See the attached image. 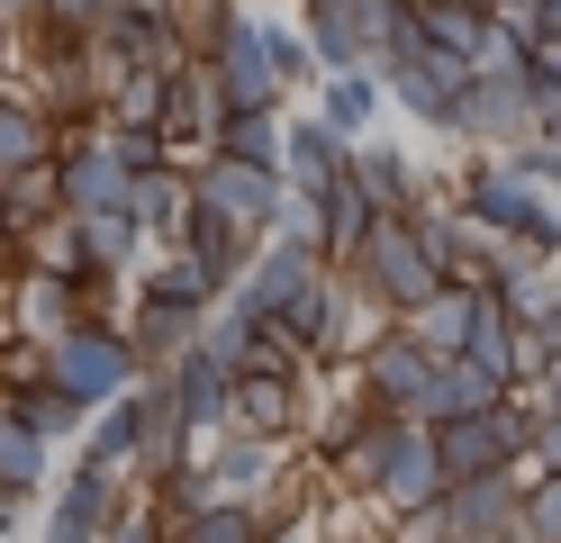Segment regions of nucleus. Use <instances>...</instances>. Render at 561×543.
Segmentation results:
<instances>
[{"label":"nucleus","instance_id":"32","mask_svg":"<svg viewBox=\"0 0 561 543\" xmlns=\"http://www.w3.org/2000/svg\"><path fill=\"white\" fill-rule=\"evenodd\" d=\"M55 217H64L55 163H27V172L0 181V227H10V236H37V227H55Z\"/></svg>","mask_w":561,"mask_h":543},{"label":"nucleus","instance_id":"15","mask_svg":"<svg viewBox=\"0 0 561 543\" xmlns=\"http://www.w3.org/2000/svg\"><path fill=\"white\" fill-rule=\"evenodd\" d=\"M254 245H263V236H244L236 217H218V208H208L199 191H191V208H182V227H172V253H191V263H199L208 281H218V299H227V290L244 281V263H254Z\"/></svg>","mask_w":561,"mask_h":543},{"label":"nucleus","instance_id":"38","mask_svg":"<svg viewBox=\"0 0 561 543\" xmlns=\"http://www.w3.org/2000/svg\"><path fill=\"white\" fill-rule=\"evenodd\" d=\"M118 0H46L37 10V46H91L100 27H110Z\"/></svg>","mask_w":561,"mask_h":543},{"label":"nucleus","instance_id":"40","mask_svg":"<svg viewBox=\"0 0 561 543\" xmlns=\"http://www.w3.org/2000/svg\"><path fill=\"white\" fill-rule=\"evenodd\" d=\"M516 534H525V543H561V480H525Z\"/></svg>","mask_w":561,"mask_h":543},{"label":"nucleus","instance_id":"41","mask_svg":"<svg viewBox=\"0 0 561 543\" xmlns=\"http://www.w3.org/2000/svg\"><path fill=\"white\" fill-rule=\"evenodd\" d=\"M100 145L127 163V172H154V163H172V145H163V127H100Z\"/></svg>","mask_w":561,"mask_h":543},{"label":"nucleus","instance_id":"42","mask_svg":"<svg viewBox=\"0 0 561 543\" xmlns=\"http://www.w3.org/2000/svg\"><path fill=\"white\" fill-rule=\"evenodd\" d=\"M525 480H561V408L535 398V444H525Z\"/></svg>","mask_w":561,"mask_h":543},{"label":"nucleus","instance_id":"46","mask_svg":"<svg viewBox=\"0 0 561 543\" xmlns=\"http://www.w3.org/2000/svg\"><path fill=\"white\" fill-rule=\"evenodd\" d=\"M525 389H535V398H543V408H561V353H552V362H543V372H535V381H525Z\"/></svg>","mask_w":561,"mask_h":543},{"label":"nucleus","instance_id":"19","mask_svg":"<svg viewBox=\"0 0 561 543\" xmlns=\"http://www.w3.org/2000/svg\"><path fill=\"white\" fill-rule=\"evenodd\" d=\"M462 353L480 362L489 381H535V362H525V336H516V317H507V299L489 281H471V336H462Z\"/></svg>","mask_w":561,"mask_h":543},{"label":"nucleus","instance_id":"27","mask_svg":"<svg viewBox=\"0 0 561 543\" xmlns=\"http://www.w3.org/2000/svg\"><path fill=\"white\" fill-rule=\"evenodd\" d=\"M46 480H55V444H46L37 426H19V417H10V398H0V498H19V507H27Z\"/></svg>","mask_w":561,"mask_h":543},{"label":"nucleus","instance_id":"29","mask_svg":"<svg viewBox=\"0 0 561 543\" xmlns=\"http://www.w3.org/2000/svg\"><path fill=\"white\" fill-rule=\"evenodd\" d=\"M380 109H390V91H380V72H327V82H318V118H327V127H335L344 145H363Z\"/></svg>","mask_w":561,"mask_h":543},{"label":"nucleus","instance_id":"5","mask_svg":"<svg viewBox=\"0 0 561 543\" xmlns=\"http://www.w3.org/2000/svg\"><path fill=\"white\" fill-rule=\"evenodd\" d=\"M380 91H390V109H408L416 127L453 136V118H462V91H471V64L444 55V46H408V55H380Z\"/></svg>","mask_w":561,"mask_h":543},{"label":"nucleus","instance_id":"23","mask_svg":"<svg viewBox=\"0 0 561 543\" xmlns=\"http://www.w3.org/2000/svg\"><path fill=\"white\" fill-rule=\"evenodd\" d=\"M218 118H227V100H218V82H208V64H199V55H172L163 145H172V155H182V145H208V136H218Z\"/></svg>","mask_w":561,"mask_h":543},{"label":"nucleus","instance_id":"51","mask_svg":"<svg viewBox=\"0 0 561 543\" xmlns=\"http://www.w3.org/2000/svg\"><path fill=\"white\" fill-rule=\"evenodd\" d=\"M0 10H10V0H0Z\"/></svg>","mask_w":561,"mask_h":543},{"label":"nucleus","instance_id":"28","mask_svg":"<svg viewBox=\"0 0 561 543\" xmlns=\"http://www.w3.org/2000/svg\"><path fill=\"white\" fill-rule=\"evenodd\" d=\"M236 434H263V444H290V434H299V381H272V372L236 381Z\"/></svg>","mask_w":561,"mask_h":543},{"label":"nucleus","instance_id":"2","mask_svg":"<svg viewBox=\"0 0 561 543\" xmlns=\"http://www.w3.org/2000/svg\"><path fill=\"white\" fill-rule=\"evenodd\" d=\"M344 489H363L380 498V517H416V507H435L444 498V462H435V426L426 417H390V408H371L363 426V444L344 453Z\"/></svg>","mask_w":561,"mask_h":543},{"label":"nucleus","instance_id":"25","mask_svg":"<svg viewBox=\"0 0 561 543\" xmlns=\"http://www.w3.org/2000/svg\"><path fill=\"white\" fill-rule=\"evenodd\" d=\"M507 381H489L471 353H435V372H426V398H416V417L444 426V417H480V408H499Z\"/></svg>","mask_w":561,"mask_h":543},{"label":"nucleus","instance_id":"13","mask_svg":"<svg viewBox=\"0 0 561 543\" xmlns=\"http://www.w3.org/2000/svg\"><path fill=\"white\" fill-rule=\"evenodd\" d=\"M299 36L327 72H371V0H299Z\"/></svg>","mask_w":561,"mask_h":543},{"label":"nucleus","instance_id":"24","mask_svg":"<svg viewBox=\"0 0 561 543\" xmlns=\"http://www.w3.org/2000/svg\"><path fill=\"white\" fill-rule=\"evenodd\" d=\"M199 317H208V308H182V299H154V290H136V308H127L118 326H127L136 362H146V372H163L172 353H191V344H199Z\"/></svg>","mask_w":561,"mask_h":543},{"label":"nucleus","instance_id":"3","mask_svg":"<svg viewBox=\"0 0 561 543\" xmlns=\"http://www.w3.org/2000/svg\"><path fill=\"white\" fill-rule=\"evenodd\" d=\"M136 372H146V362H136V344H127V326H118V317H73V326L46 344V381L73 398L82 417H100L110 398H127Z\"/></svg>","mask_w":561,"mask_h":543},{"label":"nucleus","instance_id":"10","mask_svg":"<svg viewBox=\"0 0 561 543\" xmlns=\"http://www.w3.org/2000/svg\"><path fill=\"white\" fill-rule=\"evenodd\" d=\"M163 381H172V417H182L191 453H199V444H218V434L236 426V381H227L199 344H191V353H172V362H163Z\"/></svg>","mask_w":561,"mask_h":543},{"label":"nucleus","instance_id":"1","mask_svg":"<svg viewBox=\"0 0 561 543\" xmlns=\"http://www.w3.org/2000/svg\"><path fill=\"white\" fill-rule=\"evenodd\" d=\"M453 217L516 245L525 263H561V181L535 155H471V172H453Z\"/></svg>","mask_w":561,"mask_h":543},{"label":"nucleus","instance_id":"44","mask_svg":"<svg viewBox=\"0 0 561 543\" xmlns=\"http://www.w3.org/2000/svg\"><path fill=\"white\" fill-rule=\"evenodd\" d=\"M516 36H525V46H561V0H516Z\"/></svg>","mask_w":561,"mask_h":543},{"label":"nucleus","instance_id":"20","mask_svg":"<svg viewBox=\"0 0 561 543\" xmlns=\"http://www.w3.org/2000/svg\"><path fill=\"white\" fill-rule=\"evenodd\" d=\"M354 191L371 200V217H408V208H426L435 200V181L416 172L399 145H380V136H363L354 145Z\"/></svg>","mask_w":561,"mask_h":543},{"label":"nucleus","instance_id":"35","mask_svg":"<svg viewBox=\"0 0 561 543\" xmlns=\"http://www.w3.org/2000/svg\"><path fill=\"white\" fill-rule=\"evenodd\" d=\"M163 100H172V64L127 72V82L100 100V127H163Z\"/></svg>","mask_w":561,"mask_h":543},{"label":"nucleus","instance_id":"17","mask_svg":"<svg viewBox=\"0 0 561 543\" xmlns=\"http://www.w3.org/2000/svg\"><path fill=\"white\" fill-rule=\"evenodd\" d=\"M380 326H390V317L354 290V272H318V362H344V372H354Z\"/></svg>","mask_w":561,"mask_h":543},{"label":"nucleus","instance_id":"48","mask_svg":"<svg viewBox=\"0 0 561 543\" xmlns=\"http://www.w3.org/2000/svg\"><path fill=\"white\" fill-rule=\"evenodd\" d=\"M0 91H10V36H0Z\"/></svg>","mask_w":561,"mask_h":543},{"label":"nucleus","instance_id":"31","mask_svg":"<svg viewBox=\"0 0 561 543\" xmlns=\"http://www.w3.org/2000/svg\"><path fill=\"white\" fill-rule=\"evenodd\" d=\"M280 118H290V109H227L218 136H208V155L254 163V172H280Z\"/></svg>","mask_w":561,"mask_h":543},{"label":"nucleus","instance_id":"14","mask_svg":"<svg viewBox=\"0 0 561 543\" xmlns=\"http://www.w3.org/2000/svg\"><path fill=\"white\" fill-rule=\"evenodd\" d=\"M64 236H73V281H127L146 263V236H136L127 208H73Z\"/></svg>","mask_w":561,"mask_h":543},{"label":"nucleus","instance_id":"21","mask_svg":"<svg viewBox=\"0 0 561 543\" xmlns=\"http://www.w3.org/2000/svg\"><path fill=\"white\" fill-rule=\"evenodd\" d=\"M272 462H280V444H263V434H218V444H199V471H208V498H236V507H263V489H272Z\"/></svg>","mask_w":561,"mask_h":543},{"label":"nucleus","instance_id":"22","mask_svg":"<svg viewBox=\"0 0 561 543\" xmlns=\"http://www.w3.org/2000/svg\"><path fill=\"white\" fill-rule=\"evenodd\" d=\"M82 317V290L64 281V272H10V336H27V344H55L64 326Z\"/></svg>","mask_w":561,"mask_h":543},{"label":"nucleus","instance_id":"36","mask_svg":"<svg viewBox=\"0 0 561 543\" xmlns=\"http://www.w3.org/2000/svg\"><path fill=\"white\" fill-rule=\"evenodd\" d=\"M0 398H10V417H19V426H37L46 444H64V434H82V426H91L55 381H19V389H0Z\"/></svg>","mask_w":561,"mask_h":543},{"label":"nucleus","instance_id":"18","mask_svg":"<svg viewBox=\"0 0 561 543\" xmlns=\"http://www.w3.org/2000/svg\"><path fill=\"white\" fill-rule=\"evenodd\" d=\"M82 462L118 471V480H136V471H146V372L127 381V398H110V408L82 426Z\"/></svg>","mask_w":561,"mask_h":543},{"label":"nucleus","instance_id":"30","mask_svg":"<svg viewBox=\"0 0 561 543\" xmlns=\"http://www.w3.org/2000/svg\"><path fill=\"white\" fill-rule=\"evenodd\" d=\"M55 118H46V109L37 100H19V91H0V181H10V172H27V163H55Z\"/></svg>","mask_w":561,"mask_h":543},{"label":"nucleus","instance_id":"47","mask_svg":"<svg viewBox=\"0 0 561 543\" xmlns=\"http://www.w3.org/2000/svg\"><path fill=\"white\" fill-rule=\"evenodd\" d=\"M462 10H480V19H507V0H462Z\"/></svg>","mask_w":561,"mask_h":543},{"label":"nucleus","instance_id":"39","mask_svg":"<svg viewBox=\"0 0 561 543\" xmlns=\"http://www.w3.org/2000/svg\"><path fill=\"white\" fill-rule=\"evenodd\" d=\"M363 426H371V408H363V389H344V398H335V408L318 417V444H308V453H318L327 471H344V453H354V444H363Z\"/></svg>","mask_w":561,"mask_h":543},{"label":"nucleus","instance_id":"8","mask_svg":"<svg viewBox=\"0 0 561 543\" xmlns=\"http://www.w3.org/2000/svg\"><path fill=\"white\" fill-rule=\"evenodd\" d=\"M191 191L218 208V217H236L244 236H272L280 227V208H290V181L280 172H254V163H227V155H208L199 172H191Z\"/></svg>","mask_w":561,"mask_h":543},{"label":"nucleus","instance_id":"16","mask_svg":"<svg viewBox=\"0 0 561 543\" xmlns=\"http://www.w3.org/2000/svg\"><path fill=\"white\" fill-rule=\"evenodd\" d=\"M354 172V145H344L318 109L308 118H280V181H290L299 200H318V191H335V181Z\"/></svg>","mask_w":561,"mask_h":543},{"label":"nucleus","instance_id":"34","mask_svg":"<svg viewBox=\"0 0 561 543\" xmlns=\"http://www.w3.org/2000/svg\"><path fill=\"white\" fill-rule=\"evenodd\" d=\"M318 227H327V272H344L363 253V236H371V200L354 191V172H344L335 191H318Z\"/></svg>","mask_w":561,"mask_h":543},{"label":"nucleus","instance_id":"9","mask_svg":"<svg viewBox=\"0 0 561 543\" xmlns=\"http://www.w3.org/2000/svg\"><path fill=\"white\" fill-rule=\"evenodd\" d=\"M426 372H435V353L399 336V326H380V336L363 344L354 362V389H363V408H390V417H416V398H426Z\"/></svg>","mask_w":561,"mask_h":543},{"label":"nucleus","instance_id":"45","mask_svg":"<svg viewBox=\"0 0 561 543\" xmlns=\"http://www.w3.org/2000/svg\"><path fill=\"white\" fill-rule=\"evenodd\" d=\"M263 543H335V534L308 517V507H272V517H263Z\"/></svg>","mask_w":561,"mask_h":543},{"label":"nucleus","instance_id":"11","mask_svg":"<svg viewBox=\"0 0 561 543\" xmlns=\"http://www.w3.org/2000/svg\"><path fill=\"white\" fill-rule=\"evenodd\" d=\"M118 507H127V480H118V471H100V462L64 471V480H55V517H46V543H110Z\"/></svg>","mask_w":561,"mask_h":543},{"label":"nucleus","instance_id":"26","mask_svg":"<svg viewBox=\"0 0 561 543\" xmlns=\"http://www.w3.org/2000/svg\"><path fill=\"white\" fill-rule=\"evenodd\" d=\"M191 208V172L182 163H154V172H127V217L146 245H172V227H182Z\"/></svg>","mask_w":561,"mask_h":543},{"label":"nucleus","instance_id":"7","mask_svg":"<svg viewBox=\"0 0 561 543\" xmlns=\"http://www.w3.org/2000/svg\"><path fill=\"white\" fill-rule=\"evenodd\" d=\"M453 136H462L471 155H525V145H535V91H525V72L516 64L507 72H471Z\"/></svg>","mask_w":561,"mask_h":543},{"label":"nucleus","instance_id":"6","mask_svg":"<svg viewBox=\"0 0 561 543\" xmlns=\"http://www.w3.org/2000/svg\"><path fill=\"white\" fill-rule=\"evenodd\" d=\"M208 82H218V100L227 109H280L290 100V82H280V64H272V19H227L218 36H208Z\"/></svg>","mask_w":561,"mask_h":543},{"label":"nucleus","instance_id":"43","mask_svg":"<svg viewBox=\"0 0 561 543\" xmlns=\"http://www.w3.org/2000/svg\"><path fill=\"white\" fill-rule=\"evenodd\" d=\"M516 336H525V362H535V372H543V362L561 353V290H552V299H543L535 317H516Z\"/></svg>","mask_w":561,"mask_h":543},{"label":"nucleus","instance_id":"50","mask_svg":"<svg viewBox=\"0 0 561 543\" xmlns=\"http://www.w3.org/2000/svg\"><path fill=\"white\" fill-rule=\"evenodd\" d=\"M552 64H561V46H552Z\"/></svg>","mask_w":561,"mask_h":543},{"label":"nucleus","instance_id":"49","mask_svg":"<svg viewBox=\"0 0 561 543\" xmlns=\"http://www.w3.org/2000/svg\"><path fill=\"white\" fill-rule=\"evenodd\" d=\"M10 10H27V19H37V10H46V0H10Z\"/></svg>","mask_w":561,"mask_h":543},{"label":"nucleus","instance_id":"33","mask_svg":"<svg viewBox=\"0 0 561 543\" xmlns=\"http://www.w3.org/2000/svg\"><path fill=\"white\" fill-rule=\"evenodd\" d=\"M399 336H416L426 353H462V336H471V281H444L426 308L399 317Z\"/></svg>","mask_w":561,"mask_h":543},{"label":"nucleus","instance_id":"4","mask_svg":"<svg viewBox=\"0 0 561 543\" xmlns=\"http://www.w3.org/2000/svg\"><path fill=\"white\" fill-rule=\"evenodd\" d=\"M344 272H354V290H363V299L390 317V326H399L408 308H426L435 290H444L435 253L416 245V227H408V217H371V236H363V253H354Z\"/></svg>","mask_w":561,"mask_h":543},{"label":"nucleus","instance_id":"37","mask_svg":"<svg viewBox=\"0 0 561 543\" xmlns=\"http://www.w3.org/2000/svg\"><path fill=\"white\" fill-rule=\"evenodd\" d=\"M263 517H272V507H236V498H218V507H199V517L172 525V543H263Z\"/></svg>","mask_w":561,"mask_h":543},{"label":"nucleus","instance_id":"12","mask_svg":"<svg viewBox=\"0 0 561 543\" xmlns=\"http://www.w3.org/2000/svg\"><path fill=\"white\" fill-rule=\"evenodd\" d=\"M55 191H64V217L73 208H127V163L100 145V118L55 145Z\"/></svg>","mask_w":561,"mask_h":543}]
</instances>
